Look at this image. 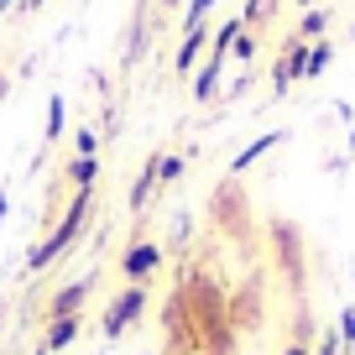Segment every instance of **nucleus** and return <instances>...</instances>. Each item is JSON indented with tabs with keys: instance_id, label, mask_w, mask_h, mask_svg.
<instances>
[{
	"instance_id": "16",
	"label": "nucleus",
	"mask_w": 355,
	"mask_h": 355,
	"mask_svg": "<svg viewBox=\"0 0 355 355\" xmlns=\"http://www.w3.org/2000/svg\"><path fill=\"white\" fill-rule=\"evenodd\" d=\"M183 167H189V152H157V193L173 189L183 178Z\"/></svg>"
},
{
	"instance_id": "5",
	"label": "nucleus",
	"mask_w": 355,
	"mask_h": 355,
	"mask_svg": "<svg viewBox=\"0 0 355 355\" xmlns=\"http://www.w3.org/2000/svg\"><path fill=\"white\" fill-rule=\"evenodd\" d=\"M209 220L220 225V235L230 241H251V204H245V189H235V178H225L209 199Z\"/></svg>"
},
{
	"instance_id": "23",
	"label": "nucleus",
	"mask_w": 355,
	"mask_h": 355,
	"mask_svg": "<svg viewBox=\"0 0 355 355\" xmlns=\"http://www.w3.org/2000/svg\"><path fill=\"white\" fill-rule=\"evenodd\" d=\"M313 355H345V350H340V334H334V329H319V340H313Z\"/></svg>"
},
{
	"instance_id": "22",
	"label": "nucleus",
	"mask_w": 355,
	"mask_h": 355,
	"mask_svg": "<svg viewBox=\"0 0 355 355\" xmlns=\"http://www.w3.org/2000/svg\"><path fill=\"white\" fill-rule=\"evenodd\" d=\"M209 11H214V0H193L189 11H183V32H189V26H204V21H209Z\"/></svg>"
},
{
	"instance_id": "19",
	"label": "nucleus",
	"mask_w": 355,
	"mask_h": 355,
	"mask_svg": "<svg viewBox=\"0 0 355 355\" xmlns=\"http://www.w3.org/2000/svg\"><path fill=\"white\" fill-rule=\"evenodd\" d=\"M73 157H100V131L94 125H73Z\"/></svg>"
},
{
	"instance_id": "15",
	"label": "nucleus",
	"mask_w": 355,
	"mask_h": 355,
	"mask_svg": "<svg viewBox=\"0 0 355 355\" xmlns=\"http://www.w3.org/2000/svg\"><path fill=\"white\" fill-rule=\"evenodd\" d=\"M63 131H68V100H63V94H53V100H47V125H42V141H47V146H58V141H63Z\"/></svg>"
},
{
	"instance_id": "4",
	"label": "nucleus",
	"mask_w": 355,
	"mask_h": 355,
	"mask_svg": "<svg viewBox=\"0 0 355 355\" xmlns=\"http://www.w3.org/2000/svg\"><path fill=\"white\" fill-rule=\"evenodd\" d=\"M162 266H167L162 241H152V235H131L125 251H121V261H115V272H121L125 282H136V288H152Z\"/></svg>"
},
{
	"instance_id": "2",
	"label": "nucleus",
	"mask_w": 355,
	"mask_h": 355,
	"mask_svg": "<svg viewBox=\"0 0 355 355\" xmlns=\"http://www.w3.org/2000/svg\"><path fill=\"white\" fill-rule=\"evenodd\" d=\"M266 245H272V261H277V272L288 277L293 298H303V282H309V256H303V230L293 220H282V214H272L266 220Z\"/></svg>"
},
{
	"instance_id": "17",
	"label": "nucleus",
	"mask_w": 355,
	"mask_h": 355,
	"mask_svg": "<svg viewBox=\"0 0 355 355\" xmlns=\"http://www.w3.org/2000/svg\"><path fill=\"white\" fill-rule=\"evenodd\" d=\"M329 58H334V47L324 42V37H319V42H309V58H303V78H319L324 68H329Z\"/></svg>"
},
{
	"instance_id": "21",
	"label": "nucleus",
	"mask_w": 355,
	"mask_h": 355,
	"mask_svg": "<svg viewBox=\"0 0 355 355\" xmlns=\"http://www.w3.org/2000/svg\"><path fill=\"white\" fill-rule=\"evenodd\" d=\"M230 58H235V63H251V58H256V32H245V26H241V37H235Z\"/></svg>"
},
{
	"instance_id": "27",
	"label": "nucleus",
	"mask_w": 355,
	"mask_h": 355,
	"mask_svg": "<svg viewBox=\"0 0 355 355\" xmlns=\"http://www.w3.org/2000/svg\"><path fill=\"white\" fill-rule=\"evenodd\" d=\"M16 6H21V0H0V16H6V11H16Z\"/></svg>"
},
{
	"instance_id": "12",
	"label": "nucleus",
	"mask_w": 355,
	"mask_h": 355,
	"mask_svg": "<svg viewBox=\"0 0 355 355\" xmlns=\"http://www.w3.org/2000/svg\"><path fill=\"white\" fill-rule=\"evenodd\" d=\"M152 193H157V152L141 162V173H136V183H131V193H125V209L131 214H141L146 204H152Z\"/></svg>"
},
{
	"instance_id": "1",
	"label": "nucleus",
	"mask_w": 355,
	"mask_h": 355,
	"mask_svg": "<svg viewBox=\"0 0 355 355\" xmlns=\"http://www.w3.org/2000/svg\"><path fill=\"white\" fill-rule=\"evenodd\" d=\"M89 209H94V189H73V199H68V209L53 220V230L26 251V277H42L47 266H58L68 251H73L78 235H84V225H89Z\"/></svg>"
},
{
	"instance_id": "29",
	"label": "nucleus",
	"mask_w": 355,
	"mask_h": 355,
	"mask_svg": "<svg viewBox=\"0 0 355 355\" xmlns=\"http://www.w3.org/2000/svg\"><path fill=\"white\" fill-rule=\"evenodd\" d=\"M32 355H53V350H32Z\"/></svg>"
},
{
	"instance_id": "25",
	"label": "nucleus",
	"mask_w": 355,
	"mask_h": 355,
	"mask_svg": "<svg viewBox=\"0 0 355 355\" xmlns=\"http://www.w3.org/2000/svg\"><path fill=\"white\" fill-rule=\"evenodd\" d=\"M6 209H11V193L0 189V225H6Z\"/></svg>"
},
{
	"instance_id": "20",
	"label": "nucleus",
	"mask_w": 355,
	"mask_h": 355,
	"mask_svg": "<svg viewBox=\"0 0 355 355\" xmlns=\"http://www.w3.org/2000/svg\"><path fill=\"white\" fill-rule=\"evenodd\" d=\"M324 26H329V11H319V6H313V11H303L298 37H303V42H319V37H324Z\"/></svg>"
},
{
	"instance_id": "9",
	"label": "nucleus",
	"mask_w": 355,
	"mask_h": 355,
	"mask_svg": "<svg viewBox=\"0 0 355 355\" xmlns=\"http://www.w3.org/2000/svg\"><path fill=\"white\" fill-rule=\"evenodd\" d=\"M78 329H84V313H58V319L42 324V334H37V350H68V345L78 340Z\"/></svg>"
},
{
	"instance_id": "13",
	"label": "nucleus",
	"mask_w": 355,
	"mask_h": 355,
	"mask_svg": "<svg viewBox=\"0 0 355 355\" xmlns=\"http://www.w3.org/2000/svg\"><path fill=\"white\" fill-rule=\"evenodd\" d=\"M220 73H225V63H214V58H204V68H199V73H193V84H189L193 105H209L214 94H220Z\"/></svg>"
},
{
	"instance_id": "18",
	"label": "nucleus",
	"mask_w": 355,
	"mask_h": 355,
	"mask_svg": "<svg viewBox=\"0 0 355 355\" xmlns=\"http://www.w3.org/2000/svg\"><path fill=\"white\" fill-rule=\"evenodd\" d=\"M334 334H340V350L350 355V350H355V303H345V309H340V319H334Z\"/></svg>"
},
{
	"instance_id": "7",
	"label": "nucleus",
	"mask_w": 355,
	"mask_h": 355,
	"mask_svg": "<svg viewBox=\"0 0 355 355\" xmlns=\"http://www.w3.org/2000/svg\"><path fill=\"white\" fill-rule=\"evenodd\" d=\"M303 58H309V42L293 32L288 42H282V58L272 63V94H288V89L303 78Z\"/></svg>"
},
{
	"instance_id": "14",
	"label": "nucleus",
	"mask_w": 355,
	"mask_h": 355,
	"mask_svg": "<svg viewBox=\"0 0 355 355\" xmlns=\"http://www.w3.org/2000/svg\"><path fill=\"white\" fill-rule=\"evenodd\" d=\"M63 183H73V189H94V183H100V157H68Z\"/></svg>"
},
{
	"instance_id": "3",
	"label": "nucleus",
	"mask_w": 355,
	"mask_h": 355,
	"mask_svg": "<svg viewBox=\"0 0 355 355\" xmlns=\"http://www.w3.org/2000/svg\"><path fill=\"white\" fill-rule=\"evenodd\" d=\"M146 303H152V293L146 288H136V282H125L121 293H115L110 303H105V313H100V334L105 340H125V334L136 329V324H141V313H146Z\"/></svg>"
},
{
	"instance_id": "28",
	"label": "nucleus",
	"mask_w": 355,
	"mask_h": 355,
	"mask_svg": "<svg viewBox=\"0 0 355 355\" xmlns=\"http://www.w3.org/2000/svg\"><path fill=\"white\" fill-rule=\"evenodd\" d=\"M298 6H303V11H313V6H319V0H298Z\"/></svg>"
},
{
	"instance_id": "10",
	"label": "nucleus",
	"mask_w": 355,
	"mask_h": 355,
	"mask_svg": "<svg viewBox=\"0 0 355 355\" xmlns=\"http://www.w3.org/2000/svg\"><path fill=\"white\" fill-rule=\"evenodd\" d=\"M199 53H209V26H189V32H183V42H178V53H173V73L178 78H193Z\"/></svg>"
},
{
	"instance_id": "8",
	"label": "nucleus",
	"mask_w": 355,
	"mask_h": 355,
	"mask_svg": "<svg viewBox=\"0 0 355 355\" xmlns=\"http://www.w3.org/2000/svg\"><path fill=\"white\" fill-rule=\"evenodd\" d=\"M89 293H94V277H78V282H63V288H58L53 298H47V309H42V319H37V324L58 319V313H84Z\"/></svg>"
},
{
	"instance_id": "11",
	"label": "nucleus",
	"mask_w": 355,
	"mask_h": 355,
	"mask_svg": "<svg viewBox=\"0 0 355 355\" xmlns=\"http://www.w3.org/2000/svg\"><path fill=\"white\" fill-rule=\"evenodd\" d=\"M282 141H288V131H261V136H256L251 146H241V152L230 157V178H241L245 167H256V162H261L266 152H272V146H282Z\"/></svg>"
},
{
	"instance_id": "6",
	"label": "nucleus",
	"mask_w": 355,
	"mask_h": 355,
	"mask_svg": "<svg viewBox=\"0 0 355 355\" xmlns=\"http://www.w3.org/2000/svg\"><path fill=\"white\" fill-rule=\"evenodd\" d=\"M261 319H266V282L251 272V277L230 293V324L251 334V329H261Z\"/></svg>"
},
{
	"instance_id": "26",
	"label": "nucleus",
	"mask_w": 355,
	"mask_h": 355,
	"mask_svg": "<svg viewBox=\"0 0 355 355\" xmlns=\"http://www.w3.org/2000/svg\"><path fill=\"white\" fill-rule=\"evenodd\" d=\"M42 6H47V0H21V11H26V16H32V11H42Z\"/></svg>"
},
{
	"instance_id": "24",
	"label": "nucleus",
	"mask_w": 355,
	"mask_h": 355,
	"mask_svg": "<svg viewBox=\"0 0 355 355\" xmlns=\"http://www.w3.org/2000/svg\"><path fill=\"white\" fill-rule=\"evenodd\" d=\"M277 355H313V345H293V340H288V345H282Z\"/></svg>"
}]
</instances>
